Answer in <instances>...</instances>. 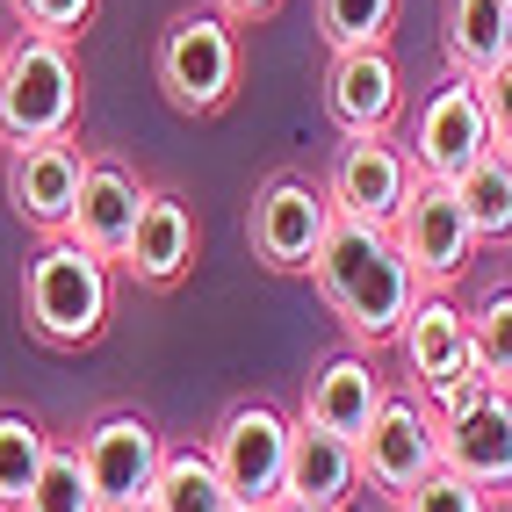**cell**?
I'll return each instance as SVG.
<instances>
[{
    "label": "cell",
    "mask_w": 512,
    "mask_h": 512,
    "mask_svg": "<svg viewBox=\"0 0 512 512\" xmlns=\"http://www.w3.org/2000/svg\"><path fill=\"white\" fill-rule=\"evenodd\" d=\"M311 282L332 303V318L354 332V347H383V339H397L404 318H412L419 296H426V282L412 275V260L397 253L390 224H368V217H332Z\"/></svg>",
    "instance_id": "obj_1"
},
{
    "label": "cell",
    "mask_w": 512,
    "mask_h": 512,
    "mask_svg": "<svg viewBox=\"0 0 512 512\" xmlns=\"http://www.w3.org/2000/svg\"><path fill=\"white\" fill-rule=\"evenodd\" d=\"M116 311V260H101L94 246H80L73 231L44 238L29 253V275H22V325L58 354H80L109 332Z\"/></svg>",
    "instance_id": "obj_2"
},
{
    "label": "cell",
    "mask_w": 512,
    "mask_h": 512,
    "mask_svg": "<svg viewBox=\"0 0 512 512\" xmlns=\"http://www.w3.org/2000/svg\"><path fill=\"white\" fill-rule=\"evenodd\" d=\"M80 123V58L65 37L22 29L0 51V138L8 145H44L73 138Z\"/></svg>",
    "instance_id": "obj_3"
},
{
    "label": "cell",
    "mask_w": 512,
    "mask_h": 512,
    "mask_svg": "<svg viewBox=\"0 0 512 512\" xmlns=\"http://www.w3.org/2000/svg\"><path fill=\"white\" fill-rule=\"evenodd\" d=\"M238 73H246V51H238V22L224 8H188L159 29L152 80L181 116H224L238 101Z\"/></svg>",
    "instance_id": "obj_4"
},
{
    "label": "cell",
    "mask_w": 512,
    "mask_h": 512,
    "mask_svg": "<svg viewBox=\"0 0 512 512\" xmlns=\"http://www.w3.org/2000/svg\"><path fill=\"white\" fill-rule=\"evenodd\" d=\"M332 188L325 181H303V174H275L260 181L253 210H246V238H253V260L275 267V275H311L318 253H325V231H332Z\"/></svg>",
    "instance_id": "obj_5"
},
{
    "label": "cell",
    "mask_w": 512,
    "mask_h": 512,
    "mask_svg": "<svg viewBox=\"0 0 512 512\" xmlns=\"http://www.w3.org/2000/svg\"><path fill=\"white\" fill-rule=\"evenodd\" d=\"M289 433L296 419H282L275 404H231V412L217 419L210 433V462L224 469V484L238 491V505L246 512H275L282 505V484H289Z\"/></svg>",
    "instance_id": "obj_6"
},
{
    "label": "cell",
    "mask_w": 512,
    "mask_h": 512,
    "mask_svg": "<svg viewBox=\"0 0 512 512\" xmlns=\"http://www.w3.org/2000/svg\"><path fill=\"white\" fill-rule=\"evenodd\" d=\"M390 238H397V253L412 260V275H419L426 289L462 282L469 253L484 246V238H476V224H469V210H462V195H455V181H433V174L412 181L404 210L390 217Z\"/></svg>",
    "instance_id": "obj_7"
},
{
    "label": "cell",
    "mask_w": 512,
    "mask_h": 512,
    "mask_svg": "<svg viewBox=\"0 0 512 512\" xmlns=\"http://www.w3.org/2000/svg\"><path fill=\"white\" fill-rule=\"evenodd\" d=\"M80 462H87V484H94L101 512H130V505L152 498L159 469H166V440H159V426L138 419V412H109L101 426H87Z\"/></svg>",
    "instance_id": "obj_8"
},
{
    "label": "cell",
    "mask_w": 512,
    "mask_h": 512,
    "mask_svg": "<svg viewBox=\"0 0 512 512\" xmlns=\"http://www.w3.org/2000/svg\"><path fill=\"white\" fill-rule=\"evenodd\" d=\"M412 166L433 181H462L476 159L491 152V123H484V94H476V80H440L426 94V109L412 116Z\"/></svg>",
    "instance_id": "obj_9"
},
{
    "label": "cell",
    "mask_w": 512,
    "mask_h": 512,
    "mask_svg": "<svg viewBox=\"0 0 512 512\" xmlns=\"http://www.w3.org/2000/svg\"><path fill=\"white\" fill-rule=\"evenodd\" d=\"M433 469H440V419L419 397H383L375 426L361 433V476L383 498H404V491H419Z\"/></svg>",
    "instance_id": "obj_10"
},
{
    "label": "cell",
    "mask_w": 512,
    "mask_h": 512,
    "mask_svg": "<svg viewBox=\"0 0 512 512\" xmlns=\"http://www.w3.org/2000/svg\"><path fill=\"white\" fill-rule=\"evenodd\" d=\"M80 174H87V152L73 138H44V145H15L8 152V210L37 231L58 238L73 224V202H80Z\"/></svg>",
    "instance_id": "obj_11"
},
{
    "label": "cell",
    "mask_w": 512,
    "mask_h": 512,
    "mask_svg": "<svg viewBox=\"0 0 512 512\" xmlns=\"http://www.w3.org/2000/svg\"><path fill=\"white\" fill-rule=\"evenodd\" d=\"M412 181H419V166H412L404 145H390V130H375V138H347L339 159H332V174H325L332 210L339 217H368V224H390L404 210V195H412Z\"/></svg>",
    "instance_id": "obj_12"
},
{
    "label": "cell",
    "mask_w": 512,
    "mask_h": 512,
    "mask_svg": "<svg viewBox=\"0 0 512 512\" xmlns=\"http://www.w3.org/2000/svg\"><path fill=\"white\" fill-rule=\"evenodd\" d=\"M325 116L339 123V138H375L404 116V73L390 44L375 51H332V73H325Z\"/></svg>",
    "instance_id": "obj_13"
},
{
    "label": "cell",
    "mask_w": 512,
    "mask_h": 512,
    "mask_svg": "<svg viewBox=\"0 0 512 512\" xmlns=\"http://www.w3.org/2000/svg\"><path fill=\"white\" fill-rule=\"evenodd\" d=\"M397 347H404V368H412V383L426 397L448 390V383H462V375H484V368H476V339H469V311H462L448 289H426L419 296V311L404 318Z\"/></svg>",
    "instance_id": "obj_14"
},
{
    "label": "cell",
    "mask_w": 512,
    "mask_h": 512,
    "mask_svg": "<svg viewBox=\"0 0 512 512\" xmlns=\"http://www.w3.org/2000/svg\"><path fill=\"white\" fill-rule=\"evenodd\" d=\"M440 462L491 498L512 484V390L505 383H491L469 412L440 419Z\"/></svg>",
    "instance_id": "obj_15"
},
{
    "label": "cell",
    "mask_w": 512,
    "mask_h": 512,
    "mask_svg": "<svg viewBox=\"0 0 512 512\" xmlns=\"http://www.w3.org/2000/svg\"><path fill=\"white\" fill-rule=\"evenodd\" d=\"M116 267H123L138 289H174V282H188V267H195V210H188L174 188H152V195H145L138 231H130V246H123Z\"/></svg>",
    "instance_id": "obj_16"
},
{
    "label": "cell",
    "mask_w": 512,
    "mask_h": 512,
    "mask_svg": "<svg viewBox=\"0 0 512 512\" xmlns=\"http://www.w3.org/2000/svg\"><path fill=\"white\" fill-rule=\"evenodd\" d=\"M145 181L130 174L123 159H87V174H80V202H73V231L80 246H94L101 260H123L130 246V231H138V210H145Z\"/></svg>",
    "instance_id": "obj_17"
},
{
    "label": "cell",
    "mask_w": 512,
    "mask_h": 512,
    "mask_svg": "<svg viewBox=\"0 0 512 512\" xmlns=\"http://www.w3.org/2000/svg\"><path fill=\"white\" fill-rule=\"evenodd\" d=\"M368 484L361 476V448L347 433H325V426H311V419H296V433H289V484H282V498H303V505H347L354 491Z\"/></svg>",
    "instance_id": "obj_18"
},
{
    "label": "cell",
    "mask_w": 512,
    "mask_h": 512,
    "mask_svg": "<svg viewBox=\"0 0 512 512\" xmlns=\"http://www.w3.org/2000/svg\"><path fill=\"white\" fill-rule=\"evenodd\" d=\"M383 375L368 368V354H332L318 375H311V390H303V419L325 426V433H347L354 448H361V433L375 426V412H383Z\"/></svg>",
    "instance_id": "obj_19"
},
{
    "label": "cell",
    "mask_w": 512,
    "mask_h": 512,
    "mask_svg": "<svg viewBox=\"0 0 512 512\" xmlns=\"http://www.w3.org/2000/svg\"><path fill=\"white\" fill-rule=\"evenodd\" d=\"M448 65L462 80H484L512 58V0H448Z\"/></svg>",
    "instance_id": "obj_20"
},
{
    "label": "cell",
    "mask_w": 512,
    "mask_h": 512,
    "mask_svg": "<svg viewBox=\"0 0 512 512\" xmlns=\"http://www.w3.org/2000/svg\"><path fill=\"white\" fill-rule=\"evenodd\" d=\"M145 505L152 512H246L238 491L224 484V469L210 462V448H166V469Z\"/></svg>",
    "instance_id": "obj_21"
},
{
    "label": "cell",
    "mask_w": 512,
    "mask_h": 512,
    "mask_svg": "<svg viewBox=\"0 0 512 512\" xmlns=\"http://www.w3.org/2000/svg\"><path fill=\"white\" fill-rule=\"evenodd\" d=\"M455 195H462L476 238H484V246H505V238H512V152L491 145V152L455 181Z\"/></svg>",
    "instance_id": "obj_22"
},
{
    "label": "cell",
    "mask_w": 512,
    "mask_h": 512,
    "mask_svg": "<svg viewBox=\"0 0 512 512\" xmlns=\"http://www.w3.org/2000/svg\"><path fill=\"white\" fill-rule=\"evenodd\" d=\"M51 448H58V440L29 412H0V505H22L29 491H37Z\"/></svg>",
    "instance_id": "obj_23"
},
{
    "label": "cell",
    "mask_w": 512,
    "mask_h": 512,
    "mask_svg": "<svg viewBox=\"0 0 512 512\" xmlns=\"http://www.w3.org/2000/svg\"><path fill=\"white\" fill-rule=\"evenodd\" d=\"M318 29L332 51H375L397 29V0H318Z\"/></svg>",
    "instance_id": "obj_24"
},
{
    "label": "cell",
    "mask_w": 512,
    "mask_h": 512,
    "mask_svg": "<svg viewBox=\"0 0 512 512\" xmlns=\"http://www.w3.org/2000/svg\"><path fill=\"white\" fill-rule=\"evenodd\" d=\"M15 512H101L80 448H51V462H44V476H37V491H29Z\"/></svg>",
    "instance_id": "obj_25"
},
{
    "label": "cell",
    "mask_w": 512,
    "mask_h": 512,
    "mask_svg": "<svg viewBox=\"0 0 512 512\" xmlns=\"http://www.w3.org/2000/svg\"><path fill=\"white\" fill-rule=\"evenodd\" d=\"M469 339H476V368L512 390V289H491L469 311Z\"/></svg>",
    "instance_id": "obj_26"
},
{
    "label": "cell",
    "mask_w": 512,
    "mask_h": 512,
    "mask_svg": "<svg viewBox=\"0 0 512 512\" xmlns=\"http://www.w3.org/2000/svg\"><path fill=\"white\" fill-rule=\"evenodd\" d=\"M397 512H498V498H491V491H476L469 476H455L448 462H440L419 491H404V498H397Z\"/></svg>",
    "instance_id": "obj_27"
},
{
    "label": "cell",
    "mask_w": 512,
    "mask_h": 512,
    "mask_svg": "<svg viewBox=\"0 0 512 512\" xmlns=\"http://www.w3.org/2000/svg\"><path fill=\"white\" fill-rule=\"evenodd\" d=\"M8 15L22 29H44V37H65L73 44L80 29L94 22V0H8Z\"/></svg>",
    "instance_id": "obj_28"
},
{
    "label": "cell",
    "mask_w": 512,
    "mask_h": 512,
    "mask_svg": "<svg viewBox=\"0 0 512 512\" xmlns=\"http://www.w3.org/2000/svg\"><path fill=\"white\" fill-rule=\"evenodd\" d=\"M476 94H484V123H491V145L512 152V58L491 65L484 80H476Z\"/></svg>",
    "instance_id": "obj_29"
},
{
    "label": "cell",
    "mask_w": 512,
    "mask_h": 512,
    "mask_svg": "<svg viewBox=\"0 0 512 512\" xmlns=\"http://www.w3.org/2000/svg\"><path fill=\"white\" fill-rule=\"evenodd\" d=\"M217 8H224L238 29H246V22H275V15H282V0H217Z\"/></svg>",
    "instance_id": "obj_30"
},
{
    "label": "cell",
    "mask_w": 512,
    "mask_h": 512,
    "mask_svg": "<svg viewBox=\"0 0 512 512\" xmlns=\"http://www.w3.org/2000/svg\"><path fill=\"white\" fill-rule=\"evenodd\" d=\"M275 512H332V505H303V498H282Z\"/></svg>",
    "instance_id": "obj_31"
},
{
    "label": "cell",
    "mask_w": 512,
    "mask_h": 512,
    "mask_svg": "<svg viewBox=\"0 0 512 512\" xmlns=\"http://www.w3.org/2000/svg\"><path fill=\"white\" fill-rule=\"evenodd\" d=\"M498 512H512V484H505V491H498Z\"/></svg>",
    "instance_id": "obj_32"
},
{
    "label": "cell",
    "mask_w": 512,
    "mask_h": 512,
    "mask_svg": "<svg viewBox=\"0 0 512 512\" xmlns=\"http://www.w3.org/2000/svg\"><path fill=\"white\" fill-rule=\"evenodd\" d=\"M0 51H8V29H0Z\"/></svg>",
    "instance_id": "obj_33"
},
{
    "label": "cell",
    "mask_w": 512,
    "mask_h": 512,
    "mask_svg": "<svg viewBox=\"0 0 512 512\" xmlns=\"http://www.w3.org/2000/svg\"><path fill=\"white\" fill-rule=\"evenodd\" d=\"M130 512H152V505H130Z\"/></svg>",
    "instance_id": "obj_34"
},
{
    "label": "cell",
    "mask_w": 512,
    "mask_h": 512,
    "mask_svg": "<svg viewBox=\"0 0 512 512\" xmlns=\"http://www.w3.org/2000/svg\"><path fill=\"white\" fill-rule=\"evenodd\" d=\"M0 512H8V505H0Z\"/></svg>",
    "instance_id": "obj_35"
}]
</instances>
